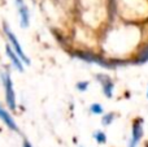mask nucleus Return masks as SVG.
I'll use <instances>...</instances> for the list:
<instances>
[{
	"instance_id": "8",
	"label": "nucleus",
	"mask_w": 148,
	"mask_h": 147,
	"mask_svg": "<svg viewBox=\"0 0 148 147\" xmlns=\"http://www.w3.org/2000/svg\"><path fill=\"white\" fill-rule=\"evenodd\" d=\"M90 111H91L94 115H101L103 113V107L97 103H94L91 106V108H90Z\"/></svg>"
},
{
	"instance_id": "7",
	"label": "nucleus",
	"mask_w": 148,
	"mask_h": 147,
	"mask_svg": "<svg viewBox=\"0 0 148 147\" xmlns=\"http://www.w3.org/2000/svg\"><path fill=\"white\" fill-rule=\"evenodd\" d=\"M142 134H143V129H142V125L139 122L134 124L133 126V137H131V141L129 143V147H136V145L139 143L142 138Z\"/></svg>"
},
{
	"instance_id": "11",
	"label": "nucleus",
	"mask_w": 148,
	"mask_h": 147,
	"mask_svg": "<svg viewBox=\"0 0 148 147\" xmlns=\"http://www.w3.org/2000/svg\"><path fill=\"white\" fill-rule=\"evenodd\" d=\"M87 87H88V82H79V83H77V89H78L79 91H86Z\"/></svg>"
},
{
	"instance_id": "10",
	"label": "nucleus",
	"mask_w": 148,
	"mask_h": 147,
	"mask_svg": "<svg viewBox=\"0 0 148 147\" xmlns=\"http://www.w3.org/2000/svg\"><path fill=\"white\" fill-rule=\"evenodd\" d=\"M113 121V115H108V116H104L103 117V125H105V126H108V125H110V122Z\"/></svg>"
},
{
	"instance_id": "9",
	"label": "nucleus",
	"mask_w": 148,
	"mask_h": 147,
	"mask_svg": "<svg viewBox=\"0 0 148 147\" xmlns=\"http://www.w3.org/2000/svg\"><path fill=\"white\" fill-rule=\"evenodd\" d=\"M94 138L97 141V143H104L105 141H107L104 133H101V132H95L94 133Z\"/></svg>"
},
{
	"instance_id": "4",
	"label": "nucleus",
	"mask_w": 148,
	"mask_h": 147,
	"mask_svg": "<svg viewBox=\"0 0 148 147\" xmlns=\"http://www.w3.org/2000/svg\"><path fill=\"white\" fill-rule=\"evenodd\" d=\"M0 120H1L3 122H4L5 125H7L8 128H9L10 130H13V132H20V129H18L17 124H16V121L13 120V117L9 115V112L7 111V109H4L1 107V104H0Z\"/></svg>"
},
{
	"instance_id": "14",
	"label": "nucleus",
	"mask_w": 148,
	"mask_h": 147,
	"mask_svg": "<svg viewBox=\"0 0 148 147\" xmlns=\"http://www.w3.org/2000/svg\"><path fill=\"white\" fill-rule=\"evenodd\" d=\"M147 98H148V91H147Z\"/></svg>"
},
{
	"instance_id": "1",
	"label": "nucleus",
	"mask_w": 148,
	"mask_h": 147,
	"mask_svg": "<svg viewBox=\"0 0 148 147\" xmlns=\"http://www.w3.org/2000/svg\"><path fill=\"white\" fill-rule=\"evenodd\" d=\"M3 29H4V33H5V35H7L9 44L13 47L12 49L16 52V55H17L18 57H20L21 61H22L23 64H25V65H29V64H30V59H29V57L26 56V54L23 52L22 46L20 44V42H18L17 36L14 35V33H13V31L10 30V27L7 25V23H4V25H3Z\"/></svg>"
},
{
	"instance_id": "13",
	"label": "nucleus",
	"mask_w": 148,
	"mask_h": 147,
	"mask_svg": "<svg viewBox=\"0 0 148 147\" xmlns=\"http://www.w3.org/2000/svg\"><path fill=\"white\" fill-rule=\"evenodd\" d=\"M22 147H31V145H30L29 141H23V146Z\"/></svg>"
},
{
	"instance_id": "2",
	"label": "nucleus",
	"mask_w": 148,
	"mask_h": 147,
	"mask_svg": "<svg viewBox=\"0 0 148 147\" xmlns=\"http://www.w3.org/2000/svg\"><path fill=\"white\" fill-rule=\"evenodd\" d=\"M1 80H3V85H4L5 102H7V106L9 107V109L14 111L17 106H16V94H14V89H13L12 77H10L9 73L4 72V73H1Z\"/></svg>"
},
{
	"instance_id": "6",
	"label": "nucleus",
	"mask_w": 148,
	"mask_h": 147,
	"mask_svg": "<svg viewBox=\"0 0 148 147\" xmlns=\"http://www.w3.org/2000/svg\"><path fill=\"white\" fill-rule=\"evenodd\" d=\"M97 80L101 82L105 96L110 98V96H112V93H113V83H112V81H110V78L108 77V76H97Z\"/></svg>"
},
{
	"instance_id": "12",
	"label": "nucleus",
	"mask_w": 148,
	"mask_h": 147,
	"mask_svg": "<svg viewBox=\"0 0 148 147\" xmlns=\"http://www.w3.org/2000/svg\"><path fill=\"white\" fill-rule=\"evenodd\" d=\"M143 54H144V56L140 59V61H143V63H144V61H148V48L143 52Z\"/></svg>"
},
{
	"instance_id": "5",
	"label": "nucleus",
	"mask_w": 148,
	"mask_h": 147,
	"mask_svg": "<svg viewBox=\"0 0 148 147\" xmlns=\"http://www.w3.org/2000/svg\"><path fill=\"white\" fill-rule=\"evenodd\" d=\"M5 52H7V56L9 57V60H10V63H12L13 67H14L18 72H23V63L21 61V59L16 55V52L13 51L12 47H10L9 44L5 46Z\"/></svg>"
},
{
	"instance_id": "3",
	"label": "nucleus",
	"mask_w": 148,
	"mask_h": 147,
	"mask_svg": "<svg viewBox=\"0 0 148 147\" xmlns=\"http://www.w3.org/2000/svg\"><path fill=\"white\" fill-rule=\"evenodd\" d=\"M16 5L18 9V14H20V23L21 27L26 29L30 23V13H29V8L25 4L23 0H16Z\"/></svg>"
}]
</instances>
